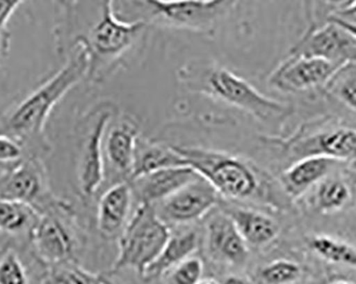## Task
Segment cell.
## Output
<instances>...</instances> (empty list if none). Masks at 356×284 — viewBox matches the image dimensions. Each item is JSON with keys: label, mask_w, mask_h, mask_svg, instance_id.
<instances>
[{"label": "cell", "mask_w": 356, "mask_h": 284, "mask_svg": "<svg viewBox=\"0 0 356 284\" xmlns=\"http://www.w3.org/2000/svg\"><path fill=\"white\" fill-rule=\"evenodd\" d=\"M323 92L356 113V61L341 66Z\"/></svg>", "instance_id": "cell-26"}, {"label": "cell", "mask_w": 356, "mask_h": 284, "mask_svg": "<svg viewBox=\"0 0 356 284\" xmlns=\"http://www.w3.org/2000/svg\"><path fill=\"white\" fill-rule=\"evenodd\" d=\"M137 139V126L131 121H120L108 126L104 141V153L112 167L129 178L135 163Z\"/></svg>", "instance_id": "cell-18"}, {"label": "cell", "mask_w": 356, "mask_h": 284, "mask_svg": "<svg viewBox=\"0 0 356 284\" xmlns=\"http://www.w3.org/2000/svg\"><path fill=\"white\" fill-rule=\"evenodd\" d=\"M39 216V212L31 206L0 198V232L12 239L25 240L27 245Z\"/></svg>", "instance_id": "cell-22"}, {"label": "cell", "mask_w": 356, "mask_h": 284, "mask_svg": "<svg viewBox=\"0 0 356 284\" xmlns=\"http://www.w3.org/2000/svg\"><path fill=\"white\" fill-rule=\"evenodd\" d=\"M218 197L219 194L213 185L199 177L154 207L167 225H181L202 219L217 205Z\"/></svg>", "instance_id": "cell-13"}, {"label": "cell", "mask_w": 356, "mask_h": 284, "mask_svg": "<svg viewBox=\"0 0 356 284\" xmlns=\"http://www.w3.org/2000/svg\"><path fill=\"white\" fill-rule=\"evenodd\" d=\"M314 190V203L322 214L339 213L355 205V183L341 176L330 175Z\"/></svg>", "instance_id": "cell-20"}, {"label": "cell", "mask_w": 356, "mask_h": 284, "mask_svg": "<svg viewBox=\"0 0 356 284\" xmlns=\"http://www.w3.org/2000/svg\"><path fill=\"white\" fill-rule=\"evenodd\" d=\"M331 19V21L335 22V23H337L338 25H341V27L345 28L347 31H349L350 33H351L352 35H353L354 37L356 39V26L354 25H349V24L346 23H341V22L335 21V19Z\"/></svg>", "instance_id": "cell-35"}, {"label": "cell", "mask_w": 356, "mask_h": 284, "mask_svg": "<svg viewBox=\"0 0 356 284\" xmlns=\"http://www.w3.org/2000/svg\"><path fill=\"white\" fill-rule=\"evenodd\" d=\"M199 284H220L219 282L216 281V280L213 279H206L202 280Z\"/></svg>", "instance_id": "cell-36"}, {"label": "cell", "mask_w": 356, "mask_h": 284, "mask_svg": "<svg viewBox=\"0 0 356 284\" xmlns=\"http://www.w3.org/2000/svg\"><path fill=\"white\" fill-rule=\"evenodd\" d=\"M173 147L186 165L213 185L219 195L245 200L264 197L268 190H273L261 172L239 158L200 148Z\"/></svg>", "instance_id": "cell-4"}, {"label": "cell", "mask_w": 356, "mask_h": 284, "mask_svg": "<svg viewBox=\"0 0 356 284\" xmlns=\"http://www.w3.org/2000/svg\"><path fill=\"white\" fill-rule=\"evenodd\" d=\"M27 157L17 142L7 135H0V173Z\"/></svg>", "instance_id": "cell-30"}, {"label": "cell", "mask_w": 356, "mask_h": 284, "mask_svg": "<svg viewBox=\"0 0 356 284\" xmlns=\"http://www.w3.org/2000/svg\"><path fill=\"white\" fill-rule=\"evenodd\" d=\"M29 269L19 253V248L12 243L1 247L0 251V284L31 283Z\"/></svg>", "instance_id": "cell-27"}, {"label": "cell", "mask_w": 356, "mask_h": 284, "mask_svg": "<svg viewBox=\"0 0 356 284\" xmlns=\"http://www.w3.org/2000/svg\"><path fill=\"white\" fill-rule=\"evenodd\" d=\"M54 37L57 53L67 59L85 51L88 79L103 81L141 39L149 24L119 17L112 1H57Z\"/></svg>", "instance_id": "cell-1"}, {"label": "cell", "mask_w": 356, "mask_h": 284, "mask_svg": "<svg viewBox=\"0 0 356 284\" xmlns=\"http://www.w3.org/2000/svg\"><path fill=\"white\" fill-rule=\"evenodd\" d=\"M203 274V261L199 257H190L173 269L172 281L173 284H199Z\"/></svg>", "instance_id": "cell-29"}, {"label": "cell", "mask_w": 356, "mask_h": 284, "mask_svg": "<svg viewBox=\"0 0 356 284\" xmlns=\"http://www.w3.org/2000/svg\"><path fill=\"white\" fill-rule=\"evenodd\" d=\"M87 75V56L78 48L59 71L46 78L0 117V135L17 142L27 157L44 159L51 151L45 132L51 112Z\"/></svg>", "instance_id": "cell-2"}, {"label": "cell", "mask_w": 356, "mask_h": 284, "mask_svg": "<svg viewBox=\"0 0 356 284\" xmlns=\"http://www.w3.org/2000/svg\"><path fill=\"white\" fill-rule=\"evenodd\" d=\"M339 69L341 66L319 58L288 55L269 76V85L283 93L323 92Z\"/></svg>", "instance_id": "cell-12"}, {"label": "cell", "mask_w": 356, "mask_h": 284, "mask_svg": "<svg viewBox=\"0 0 356 284\" xmlns=\"http://www.w3.org/2000/svg\"><path fill=\"white\" fill-rule=\"evenodd\" d=\"M181 78L192 91L237 108L264 125L281 127L293 113L289 106L263 95L249 82L221 66L194 63L181 69Z\"/></svg>", "instance_id": "cell-3"}, {"label": "cell", "mask_w": 356, "mask_h": 284, "mask_svg": "<svg viewBox=\"0 0 356 284\" xmlns=\"http://www.w3.org/2000/svg\"><path fill=\"white\" fill-rule=\"evenodd\" d=\"M327 19L356 26V1L331 3V12Z\"/></svg>", "instance_id": "cell-31"}, {"label": "cell", "mask_w": 356, "mask_h": 284, "mask_svg": "<svg viewBox=\"0 0 356 284\" xmlns=\"http://www.w3.org/2000/svg\"><path fill=\"white\" fill-rule=\"evenodd\" d=\"M143 22L161 24L199 33H213L221 19L237 5L235 1H133Z\"/></svg>", "instance_id": "cell-9"}, {"label": "cell", "mask_w": 356, "mask_h": 284, "mask_svg": "<svg viewBox=\"0 0 356 284\" xmlns=\"http://www.w3.org/2000/svg\"><path fill=\"white\" fill-rule=\"evenodd\" d=\"M0 251H1V248H0Z\"/></svg>", "instance_id": "cell-39"}, {"label": "cell", "mask_w": 356, "mask_h": 284, "mask_svg": "<svg viewBox=\"0 0 356 284\" xmlns=\"http://www.w3.org/2000/svg\"><path fill=\"white\" fill-rule=\"evenodd\" d=\"M289 55L319 58L341 67L356 61V39L331 19L314 22Z\"/></svg>", "instance_id": "cell-11"}, {"label": "cell", "mask_w": 356, "mask_h": 284, "mask_svg": "<svg viewBox=\"0 0 356 284\" xmlns=\"http://www.w3.org/2000/svg\"><path fill=\"white\" fill-rule=\"evenodd\" d=\"M170 237L169 227L160 219L155 207L141 203L122 233L119 255L111 273L131 269L143 275L157 259Z\"/></svg>", "instance_id": "cell-6"}, {"label": "cell", "mask_w": 356, "mask_h": 284, "mask_svg": "<svg viewBox=\"0 0 356 284\" xmlns=\"http://www.w3.org/2000/svg\"><path fill=\"white\" fill-rule=\"evenodd\" d=\"M115 113V106L112 103H99L88 112L78 125L76 173L78 192L85 200L91 199L103 183L104 141Z\"/></svg>", "instance_id": "cell-7"}, {"label": "cell", "mask_w": 356, "mask_h": 284, "mask_svg": "<svg viewBox=\"0 0 356 284\" xmlns=\"http://www.w3.org/2000/svg\"><path fill=\"white\" fill-rule=\"evenodd\" d=\"M199 237L195 231H188L181 235L170 237L157 259L144 271L142 277L147 280H154L160 276L175 269L181 262L192 257L197 250Z\"/></svg>", "instance_id": "cell-21"}, {"label": "cell", "mask_w": 356, "mask_h": 284, "mask_svg": "<svg viewBox=\"0 0 356 284\" xmlns=\"http://www.w3.org/2000/svg\"><path fill=\"white\" fill-rule=\"evenodd\" d=\"M187 166L185 160L172 147L156 144H147L136 151L133 173L129 179L134 180L141 176L154 173L159 169ZM129 180V181H131Z\"/></svg>", "instance_id": "cell-23"}, {"label": "cell", "mask_w": 356, "mask_h": 284, "mask_svg": "<svg viewBox=\"0 0 356 284\" xmlns=\"http://www.w3.org/2000/svg\"><path fill=\"white\" fill-rule=\"evenodd\" d=\"M206 241L209 253L216 259L233 265L247 261L249 248L227 214H213L206 225Z\"/></svg>", "instance_id": "cell-15"}, {"label": "cell", "mask_w": 356, "mask_h": 284, "mask_svg": "<svg viewBox=\"0 0 356 284\" xmlns=\"http://www.w3.org/2000/svg\"><path fill=\"white\" fill-rule=\"evenodd\" d=\"M10 46H11V35L7 30L0 33V66L3 65L9 55Z\"/></svg>", "instance_id": "cell-33"}, {"label": "cell", "mask_w": 356, "mask_h": 284, "mask_svg": "<svg viewBox=\"0 0 356 284\" xmlns=\"http://www.w3.org/2000/svg\"><path fill=\"white\" fill-rule=\"evenodd\" d=\"M134 192L129 182H120L109 187L99 198L97 229L104 237H115L127 221Z\"/></svg>", "instance_id": "cell-17"}, {"label": "cell", "mask_w": 356, "mask_h": 284, "mask_svg": "<svg viewBox=\"0 0 356 284\" xmlns=\"http://www.w3.org/2000/svg\"><path fill=\"white\" fill-rule=\"evenodd\" d=\"M26 246L33 259L43 266L76 262L79 233L71 203L58 198L40 213Z\"/></svg>", "instance_id": "cell-5"}, {"label": "cell", "mask_w": 356, "mask_h": 284, "mask_svg": "<svg viewBox=\"0 0 356 284\" xmlns=\"http://www.w3.org/2000/svg\"><path fill=\"white\" fill-rule=\"evenodd\" d=\"M199 177L201 176L189 166H177L141 176L131 180L129 183L140 205L155 206Z\"/></svg>", "instance_id": "cell-14"}, {"label": "cell", "mask_w": 356, "mask_h": 284, "mask_svg": "<svg viewBox=\"0 0 356 284\" xmlns=\"http://www.w3.org/2000/svg\"><path fill=\"white\" fill-rule=\"evenodd\" d=\"M102 282H103V284H113L111 281H110L109 279H107L106 277H102Z\"/></svg>", "instance_id": "cell-37"}, {"label": "cell", "mask_w": 356, "mask_h": 284, "mask_svg": "<svg viewBox=\"0 0 356 284\" xmlns=\"http://www.w3.org/2000/svg\"><path fill=\"white\" fill-rule=\"evenodd\" d=\"M222 284H254L253 282L250 280L245 279V278L236 277V276H232V277L226 278Z\"/></svg>", "instance_id": "cell-34"}, {"label": "cell", "mask_w": 356, "mask_h": 284, "mask_svg": "<svg viewBox=\"0 0 356 284\" xmlns=\"http://www.w3.org/2000/svg\"><path fill=\"white\" fill-rule=\"evenodd\" d=\"M341 165L345 164L323 157L296 160L282 173L280 185L289 199L297 200L317 187Z\"/></svg>", "instance_id": "cell-16"}, {"label": "cell", "mask_w": 356, "mask_h": 284, "mask_svg": "<svg viewBox=\"0 0 356 284\" xmlns=\"http://www.w3.org/2000/svg\"><path fill=\"white\" fill-rule=\"evenodd\" d=\"M335 284H355V283H353V282L341 281V282H337V283H335Z\"/></svg>", "instance_id": "cell-38"}, {"label": "cell", "mask_w": 356, "mask_h": 284, "mask_svg": "<svg viewBox=\"0 0 356 284\" xmlns=\"http://www.w3.org/2000/svg\"><path fill=\"white\" fill-rule=\"evenodd\" d=\"M309 247L316 255L334 264L356 267V249L347 242L327 235L311 237Z\"/></svg>", "instance_id": "cell-25"}, {"label": "cell", "mask_w": 356, "mask_h": 284, "mask_svg": "<svg viewBox=\"0 0 356 284\" xmlns=\"http://www.w3.org/2000/svg\"><path fill=\"white\" fill-rule=\"evenodd\" d=\"M35 284H103L101 276L83 269L76 262L44 266L38 274Z\"/></svg>", "instance_id": "cell-24"}, {"label": "cell", "mask_w": 356, "mask_h": 284, "mask_svg": "<svg viewBox=\"0 0 356 284\" xmlns=\"http://www.w3.org/2000/svg\"><path fill=\"white\" fill-rule=\"evenodd\" d=\"M0 198L26 203L42 213L59 197L51 191L43 159L26 157L0 173Z\"/></svg>", "instance_id": "cell-10"}, {"label": "cell", "mask_w": 356, "mask_h": 284, "mask_svg": "<svg viewBox=\"0 0 356 284\" xmlns=\"http://www.w3.org/2000/svg\"><path fill=\"white\" fill-rule=\"evenodd\" d=\"M280 144L296 159L323 157L343 164L356 163V128L331 119H318L300 128Z\"/></svg>", "instance_id": "cell-8"}, {"label": "cell", "mask_w": 356, "mask_h": 284, "mask_svg": "<svg viewBox=\"0 0 356 284\" xmlns=\"http://www.w3.org/2000/svg\"><path fill=\"white\" fill-rule=\"evenodd\" d=\"M23 1H0V33L7 31V25Z\"/></svg>", "instance_id": "cell-32"}, {"label": "cell", "mask_w": 356, "mask_h": 284, "mask_svg": "<svg viewBox=\"0 0 356 284\" xmlns=\"http://www.w3.org/2000/svg\"><path fill=\"white\" fill-rule=\"evenodd\" d=\"M301 273L299 264L288 260H277L263 269L261 277L267 284H291L301 277Z\"/></svg>", "instance_id": "cell-28"}, {"label": "cell", "mask_w": 356, "mask_h": 284, "mask_svg": "<svg viewBox=\"0 0 356 284\" xmlns=\"http://www.w3.org/2000/svg\"><path fill=\"white\" fill-rule=\"evenodd\" d=\"M225 213L231 217L248 246L261 247L279 235V225L267 214L243 208H231Z\"/></svg>", "instance_id": "cell-19"}]
</instances>
